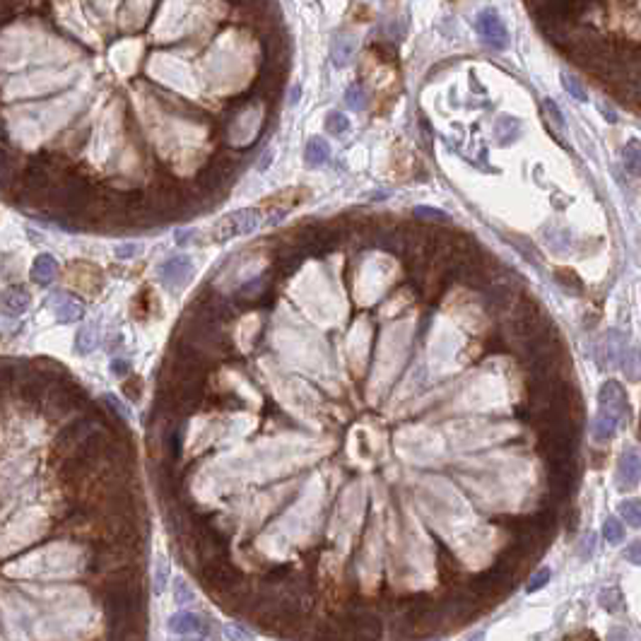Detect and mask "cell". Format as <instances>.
<instances>
[{"label": "cell", "instance_id": "cell-1", "mask_svg": "<svg viewBox=\"0 0 641 641\" xmlns=\"http://www.w3.org/2000/svg\"><path fill=\"white\" fill-rule=\"evenodd\" d=\"M627 410V393L620 386V381H606L598 393V417L593 422V439L598 444L610 442L620 429V422L625 420Z\"/></svg>", "mask_w": 641, "mask_h": 641}, {"label": "cell", "instance_id": "cell-2", "mask_svg": "<svg viewBox=\"0 0 641 641\" xmlns=\"http://www.w3.org/2000/svg\"><path fill=\"white\" fill-rule=\"evenodd\" d=\"M200 579H203L205 588L217 591V593H224V591L239 586L241 574L229 559H217V561H207V564H203V569H200Z\"/></svg>", "mask_w": 641, "mask_h": 641}, {"label": "cell", "instance_id": "cell-3", "mask_svg": "<svg viewBox=\"0 0 641 641\" xmlns=\"http://www.w3.org/2000/svg\"><path fill=\"white\" fill-rule=\"evenodd\" d=\"M475 29H478L480 39L490 48H494V51H504V48L509 46V32H506L502 17L497 15V10L487 8V10L478 12V17H475Z\"/></svg>", "mask_w": 641, "mask_h": 641}, {"label": "cell", "instance_id": "cell-4", "mask_svg": "<svg viewBox=\"0 0 641 641\" xmlns=\"http://www.w3.org/2000/svg\"><path fill=\"white\" fill-rule=\"evenodd\" d=\"M258 227V212L256 210H241L234 212V215L222 217L219 222L212 227L210 231V239L212 241H227L231 236H239V234H248Z\"/></svg>", "mask_w": 641, "mask_h": 641}, {"label": "cell", "instance_id": "cell-5", "mask_svg": "<svg viewBox=\"0 0 641 641\" xmlns=\"http://www.w3.org/2000/svg\"><path fill=\"white\" fill-rule=\"evenodd\" d=\"M160 275L169 290H183L193 275V261L188 256H172L162 263Z\"/></svg>", "mask_w": 641, "mask_h": 641}, {"label": "cell", "instance_id": "cell-6", "mask_svg": "<svg viewBox=\"0 0 641 641\" xmlns=\"http://www.w3.org/2000/svg\"><path fill=\"white\" fill-rule=\"evenodd\" d=\"M641 480V458L634 451H625L618 463V490L630 492Z\"/></svg>", "mask_w": 641, "mask_h": 641}, {"label": "cell", "instance_id": "cell-7", "mask_svg": "<svg viewBox=\"0 0 641 641\" xmlns=\"http://www.w3.org/2000/svg\"><path fill=\"white\" fill-rule=\"evenodd\" d=\"M89 427H92L89 420H80V422L60 429V434L56 437V442H53V454L60 456V454H65V451H70V449H77L84 439L89 437Z\"/></svg>", "mask_w": 641, "mask_h": 641}, {"label": "cell", "instance_id": "cell-8", "mask_svg": "<svg viewBox=\"0 0 641 641\" xmlns=\"http://www.w3.org/2000/svg\"><path fill=\"white\" fill-rule=\"evenodd\" d=\"M48 304H51L53 314H56V319L60 323H72V321H80L82 314H84V307L80 302H77L75 297L65 295V292H58V295H53L51 299H48Z\"/></svg>", "mask_w": 641, "mask_h": 641}, {"label": "cell", "instance_id": "cell-9", "mask_svg": "<svg viewBox=\"0 0 641 641\" xmlns=\"http://www.w3.org/2000/svg\"><path fill=\"white\" fill-rule=\"evenodd\" d=\"M169 632L174 634H200V637H207L210 634V625L195 613H176L172 620H169Z\"/></svg>", "mask_w": 641, "mask_h": 641}, {"label": "cell", "instance_id": "cell-10", "mask_svg": "<svg viewBox=\"0 0 641 641\" xmlns=\"http://www.w3.org/2000/svg\"><path fill=\"white\" fill-rule=\"evenodd\" d=\"M350 620H352V630H355L357 641H378L381 639L383 627H381V620H378L376 615L359 613Z\"/></svg>", "mask_w": 641, "mask_h": 641}, {"label": "cell", "instance_id": "cell-11", "mask_svg": "<svg viewBox=\"0 0 641 641\" xmlns=\"http://www.w3.org/2000/svg\"><path fill=\"white\" fill-rule=\"evenodd\" d=\"M56 270H58L56 258H53V256H48V253H41V256H36V261H34L32 280H34L36 285L46 287V285L53 283V278H56Z\"/></svg>", "mask_w": 641, "mask_h": 641}, {"label": "cell", "instance_id": "cell-12", "mask_svg": "<svg viewBox=\"0 0 641 641\" xmlns=\"http://www.w3.org/2000/svg\"><path fill=\"white\" fill-rule=\"evenodd\" d=\"M29 307V295L24 287H10L3 295V309L8 316H20Z\"/></svg>", "mask_w": 641, "mask_h": 641}, {"label": "cell", "instance_id": "cell-13", "mask_svg": "<svg viewBox=\"0 0 641 641\" xmlns=\"http://www.w3.org/2000/svg\"><path fill=\"white\" fill-rule=\"evenodd\" d=\"M352 53H355V39L347 34H338L333 39L331 44V60L333 65H338V68H343V65L350 63Z\"/></svg>", "mask_w": 641, "mask_h": 641}, {"label": "cell", "instance_id": "cell-14", "mask_svg": "<svg viewBox=\"0 0 641 641\" xmlns=\"http://www.w3.org/2000/svg\"><path fill=\"white\" fill-rule=\"evenodd\" d=\"M256 94H261L263 99H275V97L283 92V72H270V70H263L258 77V82H256Z\"/></svg>", "mask_w": 641, "mask_h": 641}, {"label": "cell", "instance_id": "cell-15", "mask_svg": "<svg viewBox=\"0 0 641 641\" xmlns=\"http://www.w3.org/2000/svg\"><path fill=\"white\" fill-rule=\"evenodd\" d=\"M494 133H497L499 145H511L518 136H521V121L514 119V116H502V119L494 124Z\"/></svg>", "mask_w": 641, "mask_h": 641}, {"label": "cell", "instance_id": "cell-16", "mask_svg": "<svg viewBox=\"0 0 641 641\" xmlns=\"http://www.w3.org/2000/svg\"><path fill=\"white\" fill-rule=\"evenodd\" d=\"M328 157H331V148H328L326 140L311 138L307 143V150H304V160H307L309 167H321V164L328 162Z\"/></svg>", "mask_w": 641, "mask_h": 641}, {"label": "cell", "instance_id": "cell-17", "mask_svg": "<svg viewBox=\"0 0 641 641\" xmlns=\"http://www.w3.org/2000/svg\"><path fill=\"white\" fill-rule=\"evenodd\" d=\"M437 557H439V574H442V579L444 581H454L458 574H461V569H458V559L454 557V552H449L444 545H439Z\"/></svg>", "mask_w": 641, "mask_h": 641}, {"label": "cell", "instance_id": "cell-18", "mask_svg": "<svg viewBox=\"0 0 641 641\" xmlns=\"http://www.w3.org/2000/svg\"><path fill=\"white\" fill-rule=\"evenodd\" d=\"M620 366H622V371L627 374V378L637 381V378L641 376V350L639 347H627V352L620 359Z\"/></svg>", "mask_w": 641, "mask_h": 641}, {"label": "cell", "instance_id": "cell-19", "mask_svg": "<svg viewBox=\"0 0 641 641\" xmlns=\"http://www.w3.org/2000/svg\"><path fill=\"white\" fill-rule=\"evenodd\" d=\"M620 516L627 526L641 528V499H625L620 504Z\"/></svg>", "mask_w": 641, "mask_h": 641}, {"label": "cell", "instance_id": "cell-20", "mask_svg": "<svg viewBox=\"0 0 641 641\" xmlns=\"http://www.w3.org/2000/svg\"><path fill=\"white\" fill-rule=\"evenodd\" d=\"M554 280H557V283L564 287L566 292H571V295H581V290H584L581 278H579L574 270H569V268H559V270H554Z\"/></svg>", "mask_w": 641, "mask_h": 641}, {"label": "cell", "instance_id": "cell-21", "mask_svg": "<svg viewBox=\"0 0 641 641\" xmlns=\"http://www.w3.org/2000/svg\"><path fill=\"white\" fill-rule=\"evenodd\" d=\"M598 603H601V606L606 608L608 613H620V610L625 608V598H622L620 588H606V591H601V596H598Z\"/></svg>", "mask_w": 641, "mask_h": 641}, {"label": "cell", "instance_id": "cell-22", "mask_svg": "<svg viewBox=\"0 0 641 641\" xmlns=\"http://www.w3.org/2000/svg\"><path fill=\"white\" fill-rule=\"evenodd\" d=\"M94 343H97V331L94 326H82L80 333H77L75 338V347L80 355H87V352L94 350Z\"/></svg>", "mask_w": 641, "mask_h": 641}, {"label": "cell", "instance_id": "cell-23", "mask_svg": "<svg viewBox=\"0 0 641 641\" xmlns=\"http://www.w3.org/2000/svg\"><path fill=\"white\" fill-rule=\"evenodd\" d=\"M603 538L608 542H613V545H620V542L625 540V526L620 523V518H615V516L608 518L606 526H603Z\"/></svg>", "mask_w": 641, "mask_h": 641}, {"label": "cell", "instance_id": "cell-24", "mask_svg": "<svg viewBox=\"0 0 641 641\" xmlns=\"http://www.w3.org/2000/svg\"><path fill=\"white\" fill-rule=\"evenodd\" d=\"M625 162H627V167H630L634 174H641V143H639V140H632V143H627V148H625Z\"/></svg>", "mask_w": 641, "mask_h": 641}, {"label": "cell", "instance_id": "cell-25", "mask_svg": "<svg viewBox=\"0 0 641 641\" xmlns=\"http://www.w3.org/2000/svg\"><path fill=\"white\" fill-rule=\"evenodd\" d=\"M326 131L328 133H335V136H343V133L350 131V121H347L345 114L333 111V114L326 116Z\"/></svg>", "mask_w": 641, "mask_h": 641}, {"label": "cell", "instance_id": "cell-26", "mask_svg": "<svg viewBox=\"0 0 641 641\" xmlns=\"http://www.w3.org/2000/svg\"><path fill=\"white\" fill-rule=\"evenodd\" d=\"M364 104H366V97H364V89L362 87H357V84H352L350 89L345 92V106L347 109H364Z\"/></svg>", "mask_w": 641, "mask_h": 641}, {"label": "cell", "instance_id": "cell-27", "mask_svg": "<svg viewBox=\"0 0 641 641\" xmlns=\"http://www.w3.org/2000/svg\"><path fill=\"white\" fill-rule=\"evenodd\" d=\"M549 576H552V571H549L547 566H542V569H540L538 574H533V576H530V581H528V586H526V591H528V593H535V591L545 588V586L549 584Z\"/></svg>", "mask_w": 641, "mask_h": 641}, {"label": "cell", "instance_id": "cell-28", "mask_svg": "<svg viewBox=\"0 0 641 641\" xmlns=\"http://www.w3.org/2000/svg\"><path fill=\"white\" fill-rule=\"evenodd\" d=\"M174 601L179 603V606H186V603L193 601V591L188 588L183 579H176L174 581Z\"/></svg>", "mask_w": 641, "mask_h": 641}, {"label": "cell", "instance_id": "cell-29", "mask_svg": "<svg viewBox=\"0 0 641 641\" xmlns=\"http://www.w3.org/2000/svg\"><path fill=\"white\" fill-rule=\"evenodd\" d=\"M29 5H32V0H3L5 22H10V17H12V15H17V12L27 10Z\"/></svg>", "mask_w": 641, "mask_h": 641}, {"label": "cell", "instance_id": "cell-30", "mask_svg": "<svg viewBox=\"0 0 641 641\" xmlns=\"http://www.w3.org/2000/svg\"><path fill=\"white\" fill-rule=\"evenodd\" d=\"M415 215H417V217H427V219H437V222H449V215H446V212L437 210V207H429V205L415 207Z\"/></svg>", "mask_w": 641, "mask_h": 641}, {"label": "cell", "instance_id": "cell-31", "mask_svg": "<svg viewBox=\"0 0 641 641\" xmlns=\"http://www.w3.org/2000/svg\"><path fill=\"white\" fill-rule=\"evenodd\" d=\"M224 637L229 641H253V634L248 630H243L239 625H227L224 627Z\"/></svg>", "mask_w": 641, "mask_h": 641}, {"label": "cell", "instance_id": "cell-32", "mask_svg": "<svg viewBox=\"0 0 641 641\" xmlns=\"http://www.w3.org/2000/svg\"><path fill=\"white\" fill-rule=\"evenodd\" d=\"M124 390H126V398L140 400V395H143V378H140V376L128 378V381L124 383Z\"/></svg>", "mask_w": 641, "mask_h": 641}, {"label": "cell", "instance_id": "cell-33", "mask_svg": "<svg viewBox=\"0 0 641 641\" xmlns=\"http://www.w3.org/2000/svg\"><path fill=\"white\" fill-rule=\"evenodd\" d=\"M561 84H564V89L569 92V94L574 97V99H581V102H586V92H584V87H581V84H579L576 80H574L571 75H561Z\"/></svg>", "mask_w": 641, "mask_h": 641}, {"label": "cell", "instance_id": "cell-34", "mask_svg": "<svg viewBox=\"0 0 641 641\" xmlns=\"http://www.w3.org/2000/svg\"><path fill=\"white\" fill-rule=\"evenodd\" d=\"M152 299H155V297H152L150 290H143L138 295V299H136V316H138V319H145V314H148V309H150L148 302H152Z\"/></svg>", "mask_w": 641, "mask_h": 641}, {"label": "cell", "instance_id": "cell-35", "mask_svg": "<svg viewBox=\"0 0 641 641\" xmlns=\"http://www.w3.org/2000/svg\"><path fill=\"white\" fill-rule=\"evenodd\" d=\"M164 584H167V561L164 557H157V576H155V593H162Z\"/></svg>", "mask_w": 641, "mask_h": 641}, {"label": "cell", "instance_id": "cell-36", "mask_svg": "<svg viewBox=\"0 0 641 641\" xmlns=\"http://www.w3.org/2000/svg\"><path fill=\"white\" fill-rule=\"evenodd\" d=\"M608 641H639L637 634H632L627 627H613L608 632Z\"/></svg>", "mask_w": 641, "mask_h": 641}, {"label": "cell", "instance_id": "cell-37", "mask_svg": "<svg viewBox=\"0 0 641 641\" xmlns=\"http://www.w3.org/2000/svg\"><path fill=\"white\" fill-rule=\"evenodd\" d=\"M593 549H596V535L593 533H588L584 538V542H581V547H579V557L581 559H588L591 554H593Z\"/></svg>", "mask_w": 641, "mask_h": 641}, {"label": "cell", "instance_id": "cell-38", "mask_svg": "<svg viewBox=\"0 0 641 641\" xmlns=\"http://www.w3.org/2000/svg\"><path fill=\"white\" fill-rule=\"evenodd\" d=\"M287 574H290V566H275V569H270L265 574V581H270V584H278V581H283V579L287 576Z\"/></svg>", "mask_w": 641, "mask_h": 641}, {"label": "cell", "instance_id": "cell-39", "mask_svg": "<svg viewBox=\"0 0 641 641\" xmlns=\"http://www.w3.org/2000/svg\"><path fill=\"white\" fill-rule=\"evenodd\" d=\"M545 109L549 111V119L554 121V124H557L559 128H564V116L559 114V109H557V104H554L552 99H545Z\"/></svg>", "mask_w": 641, "mask_h": 641}, {"label": "cell", "instance_id": "cell-40", "mask_svg": "<svg viewBox=\"0 0 641 641\" xmlns=\"http://www.w3.org/2000/svg\"><path fill=\"white\" fill-rule=\"evenodd\" d=\"M625 557L632 561V564H641V540H637V542H632L630 547H627V552H625Z\"/></svg>", "mask_w": 641, "mask_h": 641}, {"label": "cell", "instance_id": "cell-41", "mask_svg": "<svg viewBox=\"0 0 641 641\" xmlns=\"http://www.w3.org/2000/svg\"><path fill=\"white\" fill-rule=\"evenodd\" d=\"M564 641H598V637H596L593 632L581 630V632H574V634H569V637H566Z\"/></svg>", "mask_w": 641, "mask_h": 641}, {"label": "cell", "instance_id": "cell-42", "mask_svg": "<svg viewBox=\"0 0 641 641\" xmlns=\"http://www.w3.org/2000/svg\"><path fill=\"white\" fill-rule=\"evenodd\" d=\"M138 248H140L138 243H124V246L116 251V256H119V258H131V256L138 253Z\"/></svg>", "mask_w": 641, "mask_h": 641}, {"label": "cell", "instance_id": "cell-43", "mask_svg": "<svg viewBox=\"0 0 641 641\" xmlns=\"http://www.w3.org/2000/svg\"><path fill=\"white\" fill-rule=\"evenodd\" d=\"M128 369H131V364H128L126 359H114V362H111V371H114L116 376H124Z\"/></svg>", "mask_w": 641, "mask_h": 641}, {"label": "cell", "instance_id": "cell-44", "mask_svg": "<svg viewBox=\"0 0 641 641\" xmlns=\"http://www.w3.org/2000/svg\"><path fill=\"white\" fill-rule=\"evenodd\" d=\"M104 402H106L109 407H114V412L119 415V417H126V410H124V405H121L119 400L114 398V395H106V398H104Z\"/></svg>", "mask_w": 641, "mask_h": 641}, {"label": "cell", "instance_id": "cell-45", "mask_svg": "<svg viewBox=\"0 0 641 641\" xmlns=\"http://www.w3.org/2000/svg\"><path fill=\"white\" fill-rule=\"evenodd\" d=\"M420 131H424V148L429 150L432 148V133H429V124H427V119H420Z\"/></svg>", "mask_w": 641, "mask_h": 641}, {"label": "cell", "instance_id": "cell-46", "mask_svg": "<svg viewBox=\"0 0 641 641\" xmlns=\"http://www.w3.org/2000/svg\"><path fill=\"white\" fill-rule=\"evenodd\" d=\"M297 99H299V87H295V89H292V104H295Z\"/></svg>", "mask_w": 641, "mask_h": 641}, {"label": "cell", "instance_id": "cell-47", "mask_svg": "<svg viewBox=\"0 0 641 641\" xmlns=\"http://www.w3.org/2000/svg\"><path fill=\"white\" fill-rule=\"evenodd\" d=\"M639 432H641V424H639Z\"/></svg>", "mask_w": 641, "mask_h": 641}]
</instances>
